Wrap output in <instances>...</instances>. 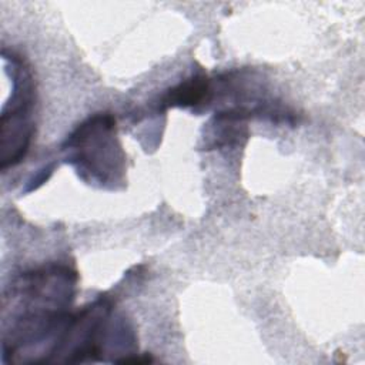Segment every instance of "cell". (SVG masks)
<instances>
[{
  "instance_id": "obj_1",
  "label": "cell",
  "mask_w": 365,
  "mask_h": 365,
  "mask_svg": "<svg viewBox=\"0 0 365 365\" xmlns=\"http://www.w3.org/2000/svg\"><path fill=\"white\" fill-rule=\"evenodd\" d=\"M114 121L110 115H96L81 124L67 140L74 150L78 168L93 174L101 182L115 180L123 171V157L113 135Z\"/></svg>"
},
{
  "instance_id": "obj_2",
  "label": "cell",
  "mask_w": 365,
  "mask_h": 365,
  "mask_svg": "<svg viewBox=\"0 0 365 365\" xmlns=\"http://www.w3.org/2000/svg\"><path fill=\"white\" fill-rule=\"evenodd\" d=\"M210 93V81L204 76H192L182 81L165 96L168 106H194L202 101Z\"/></svg>"
}]
</instances>
